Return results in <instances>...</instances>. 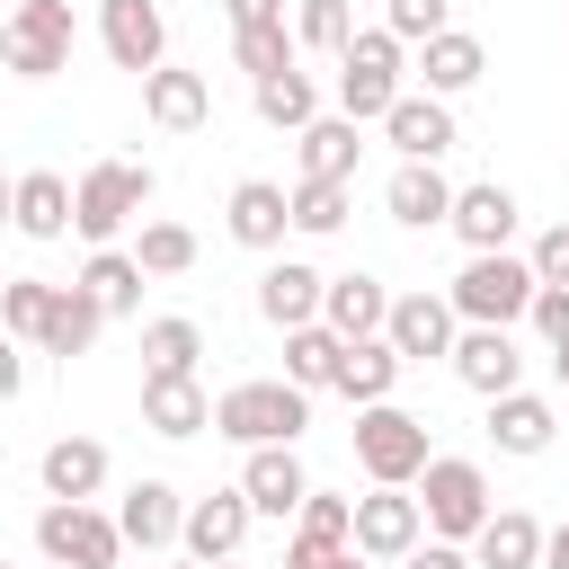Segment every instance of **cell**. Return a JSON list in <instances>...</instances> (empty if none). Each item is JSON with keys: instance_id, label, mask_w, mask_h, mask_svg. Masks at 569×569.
I'll use <instances>...</instances> for the list:
<instances>
[{"instance_id": "obj_1", "label": "cell", "mask_w": 569, "mask_h": 569, "mask_svg": "<svg viewBox=\"0 0 569 569\" xmlns=\"http://www.w3.org/2000/svg\"><path fill=\"white\" fill-rule=\"evenodd\" d=\"M160 196V178H151V160H89L80 169V187H71V231L89 240V249H116V231L124 222H142V204Z\"/></svg>"}, {"instance_id": "obj_2", "label": "cell", "mask_w": 569, "mask_h": 569, "mask_svg": "<svg viewBox=\"0 0 569 569\" xmlns=\"http://www.w3.org/2000/svg\"><path fill=\"white\" fill-rule=\"evenodd\" d=\"M302 427H311V391H293L284 373L231 382V391L213 400V436H231L240 453H249V445H302Z\"/></svg>"}, {"instance_id": "obj_3", "label": "cell", "mask_w": 569, "mask_h": 569, "mask_svg": "<svg viewBox=\"0 0 569 569\" xmlns=\"http://www.w3.org/2000/svg\"><path fill=\"white\" fill-rule=\"evenodd\" d=\"M409 498H418V516H427V533L436 542H471L480 525H489V471L471 462V453H427V471L409 480Z\"/></svg>"}, {"instance_id": "obj_4", "label": "cell", "mask_w": 569, "mask_h": 569, "mask_svg": "<svg viewBox=\"0 0 569 569\" xmlns=\"http://www.w3.org/2000/svg\"><path fill=\"white\" fill-rule=\"evenodd\" d=\"M409 89V44L391 27H356L347 53H338V116L356 124H382V107Z\"/></svg>"}, {"instance_id": "obj_5", "label": "cell", "mask_w": 569, "mask_h": 569, "mask_svg": "<svg viewBox=\"0 0 569 569\" xmlns=\"http://www.w3.org/2000/svg\"><path fill=\"white\" fill-rule=\"evenodd\" d=\"M445 302H453V320L516 329V320H525V302H533V267H525L516 249H471V258H462V276L445 284Z\"/></svg>"}, {"instance_id": "obj_6", "label": "cell", "mask_w": 569, "mask_h": 569, "mask_svg": "<svg viewBox=\"0 0 569 569\" xmlns=\"http://www.w3.org/2000/svg\"><path fill=\"white\" fill-rule=\"evenodd\" d=\"M427 418L418 409H400V400H365L356 409V471L365 480H382V489H409L418 471H427Z\"/></svg>"}, {"instance_id": "obj_7", "label": "cell", "mask_w": 569, "mask_h": 569, "mask_svg": "<svg viewBox=\"0 0 569 569\" xmlns=\"http://www.w3.org/2000/svg\"><path fill=\"white\" fill-rule=\"evenodd\" d=\"M36 551H44V569H116L124 533L98 498H44L36 507Z\"/></svg>"}, {"instance_id": "obj_8", "label": "cell", "mask_w": 569, "mask_h": 569, "mask_svg": "<svg viewBox=\"0 0 569 569\" xmlns=\"http://www.w3.org/2000/svg\"><path fill=\"white\" fill-rule=\"evenodd\" d=\"M71 44H80L71 0H18V9H9V53H0V71L53 80V71H71Z\"/></svg>"}, {"instance_id": "obj_9", "label": "cell", "mask_w": 569, "mask_h": 569, "mask_svg": "<svg viewBox=\"0 0 569 569\" xmlns=\"http://www.w3.org/2000/svg\"><path fill=\"white\" fill-rule=\"evenodd\" d=\"M98 44L116 71H160L169 62V9L160 0H98Z\"/></svg>"}, {"instance_id": "obj_10", "label": "cell", "mask_w": 569, "mask_h": 569, "mask_svg": "<svg viewBox=\"0 0 569 569\" xmlns=\"http://www.w3.org/2000/svg\"><path fill=\"white\" fill-rule=\"evenodd\" d=\"M445 365H453V382H462V391H480V400H498V391H516V382H525V347H516V329H480V320H462V329H453Z\"/></svg>"}, {"instance_id": "obj_11", "label": "cell", "mask_w": 569, "mask_h": 569, "mask_svg": "<svg viewBox=\"0 0 569 569\" xmlns=\"http://www.w3.org/2000/svg\"><path fill=\"white\" fill-rule=\"evenodd\" d=\"M382 142L400 151V160H445L462 133H453V98H436V89H400L391 107H382Z\"/></svg>"}, {"instance_id": "obj_12", "label": "cell", "mask_w": 569, "mask_h": 569, "mask_svg": "<svg viewBox=\"0 0 569 569\" xmlns=\"http://www.w3.org/2000/svg\"><path fill=\"white\" fill-rule=\"evenodd\" d=\"M418 533H427V516H418V498H409V489H382V480H373V489L356 498V525H347V542H356L365 560H382V569H391V560H400Z\"/></svg>"}, {"instance_id": "obj_13", "label": "cell", "mask_w": 569, "mask_h": 569, "mask_svg": "<svg viewBox=\"0 0 569 569\" xmlns=\"http://www.w3.org/2000/svg\"><path fill=\"white\" fill-rule=\"evenodd\" d=\"M453 329H462V320H453V302H445V293H427V284H418V293H391V311H382V338H391V356H400V365L445 356V347H453Z\"/></svg>"}, {"instance_id": "obj_14", "label": "cell", "mask_w": 569, "mask_h": 569, "mask_svg": "<svg viewBox=\"0 0 569 569\" xmlns=\"http://www.w3.org/2000/svg\"><path fill=\"white\" fill-rule=\"evenodd\" d=\"M302 489H311V471H302V453H293V445H249V462H240V498H249V516L293 525Z\"/></svg>"}, {"instance_id": "obj_15", "label": "cell", "mask_w": 569, "mask_h": 569, "mask_svg": "<svg viewBox=\"0 0 569 569\" xmlns=\"http://www.w3.org/2000/svg\"><path fill=\"white\" fill-rule=\"evenodd\" d=\"M516 222H525V204H516L498 178H471V187H453V213H445V231H453L462 249H507V240H516Z\"/></svg>"}, {"instance_id": "obj_16", "label": "cell", "mask_w": 569, "mask_h": 569, "mask_svg": "<svg viewBox=\"0 0 569 569\" xmlns=\"http://www.w3.org/2000/svg\"><path fill=\"white\" fill-rule=\"evenodd\" d=\"M142 427L169 436V445H187V436L213 427V391L196 373H142Z\"/></svg>"}, {"instance_id": "obj_17", "label": "cell", "mask_w": 569, "mask_h": 569, "mask_svg": "<svg viewBox=\"0 0 569 569\" xmlns=\"http://www.w3.org/2000/svg\"><path fill=\"white\" fill-rule=\"evenodd\" d=\"M551 436H560V409H551V391H498L489 400V445L498 453H516V462H533V453H551Z\"/></svg>"}, {"instance_id": "obj_18", "label": "cell", "mask_w": 569, "mask_h": 569, "mask_svg": "<svg viewBox=\"0 0 569 569\" xmlns=\"http://www.w3.org/2000/svg\"><path fill=\"white\" fill-rule=\"evenodd\" d=\"M249 498L240 489H213V498H187V525H178V542H187V560H240V542H249Z\"/></svg>"}, {"instance_id": "obj_19", "label": "cell", "mask_w": 569, "mask_h": 569, "mask_svg": "<svg viewBox=\"0 0 569 569\" xmlns=\"http://www.w3.org/2000/svg\"><path fill=\"white\" fill-rule=\"evenodd\" d=\"M142 116H151L160 133H196V124L213 116V80L187 71V62H160V71H142Z\"/></svg>"}, {"instance_id": "obj_20", "label": "cell", "mask_w": 569, "mask_h": 569, "mask_svg": "<svg viewBox=\"0 0 569 569\" xmlns=\"http://www.w3.org/2000/svg\"><path fill=\"white\" fill-rule=\"evenodd\" d=\"M9 231H27V240H71V178H62V169H18V178H9Z\"/></svg>"}, {"instance_id": "obj_21", "label": "cell", "mask_w": 569, "mask_h": 569, "mask_svg": "<svg viewBox=\"0 0 569 569\" xmlns=\"http://www.w3.org/2000/svg\"><path fill=\"white\" fill-rule=\"evenodd\" d=\"M178 525H187V498H178L169 480H133V489L116 498V533H124V551H169Z\"/></svg>"}, {"instance_id": "obj_22", "label": "cell", "mask_w": 569, "mask_h": 569, "mask_svg": "<svg viewBox=\"0 0 569 569\" xmlns=\"http://www.w3.org/2000/svg\"><path fill=\"white\" fill-rule=\"evenodd\" d=\"M382 204H391L400 231H445V213H453V178H445L436 160H400L391 187H382Z\"/></svg>"}, {"instance_id": "obj_23", "label": "cell", "mask_w": 569, "mask_h": 569, "mask_svg": "<svg viewBox=\"0 0 569 569\" xmlns=\"http://www.w3.org/2000/svg\"><path fill=\"white\" fill-rule=\"evenodd\" d=\"M222 231L240 240V249H284V231H293V213H284V187L276 178H240L231 187V204H222Z\"/></svg>"}, {"instance_id": "obj_24", "label": "cell", "mask_w": 569, "mask_h": 569, "mask_svg": "<svg viewBox=\"0 0 569 569\" xmlns=\"http://www.w3.org/2000/svg\"><path fill=\"white\" fill-rule=\"evenodd\" d=\"M320 267L311 258H267V276H258V320L267 329H302V320H320Z\"/></svg>"}, {"instance_id": "obj_25", "label": "cell", "mask_w": 569, "mask_h": 569, "mask_svg": "<svg viewBox=\"0 0 569 569\" xmlns=\"http://www.w3.org/2000/svg\"><path fill=\"white\" fill-rule=\"evenodd\" d=\"M462 551H471V569H542V516L533 507H489V525Z\"/></svg>"}, {"instance_id": "obj_26", "label": "cell", "mask_w": 569, "mask_h": 569, "mask_svg": "<svg viewBox=\"0 0 569 569\" xmlns=\"http://www.w3.org/2000/svg\"><path fill=\"white\" fill-rule=\"evenodd\" d=\"M356 160H365V124L356 116H311L302 133H293V169L302 178H356Z\"/></svg>"}, {"instance_id": "obj_27", "label": "cell", "mask_w": 569, "mask_h": 569, "mask_svg": "<svg viewBox=\"0 0 569 569\" xmlns=\"http://www.w3.org/2000/svg\"><path fill=\"white\" fill-rule=\"evenodd\" d=\"M382 311H391V284L365 267L320 284V329H338V338H382Z\"/></svg>"}, {"instance_id": "obj_28", "label": "cell", "mask_w": 569, "mask_h": 569, "mask_svg": "<svg viewBox=\"0 0 569 569\" xmlns=\"http://www.w3.org/2000/svg\"><path fill=\"white\" fill-rule=\"evenodd\" d=\"M480 71H489V44H480V36H462V27H445V36H427V44H418V89H436V98L480 89Z\"/></svg>"}, {"instance_id": "obj_29", "label": "cell", "mask_w": 569, "mask_h": 569, "mask_svg": "<svg viewBox=\"0 0 569 569\" xmlns=\"http://www.w3.org/2000/svg\"><path fill=\"white\" fill-rule=\"evenodd\" d=\"M98 329H107V311H98V293L71 276V284H53V311H44V338H36V347L71 365V356H89V347H98Z\"/></svg>"}, {"instance_id": "obj_30", "label": "cell", "mask_w": 569, "mask_h": 569, "mask_svg": "<svg viewBox=\"0 0 569 569\" xmlns=\"http://www.w3.org/2000/svg\"><path fill=\"white\" fill-rule=\"evenodd\" d=\"M36 471H44V498H98L116 462H107V445H98V436H53Z\"/></svg>"}, {"instance_id": "obj_31", "label": "cell", "mask_w": 569, "mask_h": 569, "mask_svg": "<svg viewBox=\"0 0 569 569\" xmlns=\"http://www.w3.org/2000/svg\"><path fill=\"white\" fill-rule=\"evenodd\" d=\"M400 373H409V365L391 356V338H347V347H338V382H329V391H347V400L365 409V400H391V391H400Z\"/></svg>"}, {"instance_id": "obj_32", "label": "cell", "mask_w": 569, "mask_h": 569, "mask_svg": "<svg viewBox=\"0 0 569 569\" xmlns=\"http://www.w3.org/2000/svg\"><path fill=\"white\" fill-rule=\"evenodd\" d=\"M249 107H258V124H276V133H302L311 116H320V80L293 62V71H267V80H249Z\"/></svg>"}, {"instance_id": "obj_33", "label": "cell", "mask_w": 569, "mask_h": 569, "mask_svg": "<svg viewBox=\"0 0 569 569\" xmlns=\"http://www.w3.org/2000/svg\"><path fill=\"white\" fill-rule=\"evenodd\" d=\"M338 329H320V320H302V329H284V382L293 391H329L338 382Z\"/></svg>"}, {"instance_id": "obj_34", "label": "cell", "mask_w": 569, "mask_h": 569, "mask_svg": "<svg viewBox=\"0 0 569 569\" xmlns=\"http://www.w3.org/2000/svg\"><path fill=\"white\" fill-rule=\"evenodd\" d=\"M80 284L98 293V311H107V320H124V311H142V267H133V249H89V267H80Z\"/></svg>"}, {"instance_id": "obj_35", "label": "cell", "mask_w": 569, "mask_h": 569, "mask_svg": "<svg viewBox=\"0 0 569 569\" xmlns=\"http://www.w3.org/2000/svg\"><path fill=\"white\" fill-rule=\"evenodd\" d=\"M196 356H204V329L187 311L142 320V373H196Z\"/></svg>"}, {"instance_id": "obj_36", "label": "cell", "mask_w": 569, "mask_h": 569, "mask_svg": "<svg viewBox=\"0 0 569 569\" xmlns=\"http://www.w3.org/2000/svg\"><path fill=\"white\" fill-rule=\"evenodd\" d=\"M284 213H293L302 240H329V231H347V187L338 178H293L284 187Z\"/></svg>"}, {"instance_id": "obj_37", "label": "cell", "mask_w": 569, "mask_h": 569, "mask_svg": "<svg viewBox=\"0 0 569 569\" xmlns=\"http://www.w3.org/2000/svg\"><path fill=\"white\" fill-rule=\"evenodd\" d=\"M231 62H240L249 80H267V71H293V62H302V44H293V18H276V27H231Z\"/></svg>"}, {"instance_id": "obj_38", "label": "cell", "mask_w": 569, "mask_h": 569, "mask_svg": "<svg viewBox=\"0 0 569 569\" xmlns=\"http://www.w3.org/2000/svg\"><path fill=\"white\" fill-rule=\"evenodd\" d=\"M133 267H142V276H187V267H196V231L169 222V213H151V222L133 231Z\"/></svg>"}, {"instance_id": "obj_39", "label": "cell", "mask_w": 569, "mask_h": 569, "mask_svg": "<svg viewBox=\"0 0 569 569\" xmlns=\"http://www.w3.org/2000/svg\"><path fill=\"white\" fill-rule=\"evenodd\" d=\"M44 311H53V284H44V276H0V329H9L18 347L44 338Z\"/></svg>"}, {"instance_id": "obj_40", "label": "cell", "mask_w": 569, "mask_h": 569, "mask_svg": "<svg viewBox=\"0 0 569 569\" xmlns=\"http://www.w3.org/2000/svg\"><path fill=\"white\" fill-rule=\"evenodd\" d=\"M356 36V0H293V44L302 53H347Z\"/></svg>"}, {"instance_id": "obj_41", "label": "cell", "mask_w": 569, "mask_h": 569, "mask_svg": "<svg viewBox=\"0 0 569 569\" xmlns=\"http://www.w3.org/2000/svg\"><path fill=\"white\" fill-rule=\"evenodd\" d=\"M347 525H356V498L302 489V507H293V533H302V542H347Z\"/></svg>"}, {"instance_id": "obj_42", "label": "cell", "mask_w": 569, "mask_h": 569, "mask_svg": "<svg viewBox=\"0 0 569 569\" xmlns=\"http://www.w3.org/2000/svg\"><path fill=\"white\" fill-rule=\"evenodd\" d=\"M382 27H391L400 44H427V36L453 27V0H382Z\"/></svg>"}, {"instance_id": "obj_43", "label": "cell", "mask_w": 569, "mask_h": 569, "mask_svg": "<svg viewBox=\"0 0 569 569\" xmlns=\"http://www.w3.org/2000/svg\"><path fill=\"white\" fill-rule=\"evenodd\" d=\"M525 267H533V284H569V222H551V231H533V249H525Z\"/></svg>"}, {"instance_id": "obj_44", "label": "cell", "mask_w": 569, "mask_h": 569, "mask_svg": "<svg viewBox=\"0 0 569 569\" xmlns=\"http://www.w3.org/2000/svg\"><path fill=\"white\" fill-rule=\"evenodd\" d=\"M525 320L542 329V347H560V338H569V284H533V302H525Z\"/></svg>"}, {"instance_id": "obj_45", "label": "cell", "mask_w": 569, "mask_h": 569, "mask_svg": "<svg viewBox=\"0 0 569 569\" xmlns=\"http://www.w3.org/2000/svg\"><path fill=\"white\" fill-rule=\"evenodd\" d=\"M391 569H471V551H462V542H436V533H418V542H409Z\"/></svg>"}, {"instance_id": "obj_46", "label": "cell", "mask_w": 569, "mask_h": 569, "mask_svg": "<svg viewBox=\"0 0 569 569\" xmlns=\"http://www.w3.org/2000/svg\"><path fill=\"white\" fill-rule=\"evenodd\" d=\"M18 391H27V347H18L9 329H0V409H9Z\"/></svg>"}, {"instance_id": "obj_47", "label": "cell", "mask_w": 569, "mask_h": 569, "mask_svg": "<svg viewBox=\"0 0 569 569\" xmlns=\"http://www.w3.org/2000/svg\"><path fill=\"white\" fill-rule=\"evenodd\" d=\"M222 18H231V27H276L284 0H222Z\"/></svg>"}, {"instance_id": "obj_48", "label": "cell", "mask_w": 569, "mask_h": 569, "mask_svg": "<svg viewBox=\"0 0 569 569\" xmlns=\"http://www.w3.org/2000/svg\"><path fill=\"white\" fill-rule=\"evenodd\" d=\"M542 569H569V516H560V525H542Z\"/></svg>"}, {"instance_id": "obj_49", "label": "cell", "mask_w": 569, "mask_h": 569, "mask_svg": "<svg viewBox=\"0 0 569 569\" xmlns=\"http://www.w3.org/2000/svg\"><path fill=\"white\" fill-rule=\"evenodd\" d=\"M551 382H560V391H569V338H560V347H551Z\"/></svg>"}, {"instance_id": "obj_50", "label": "cell", "mask_w": 569, "mask_h": 569, "mask_svg": "<svg viewBox=\"0 0 569 569\" xmlns=\"http://www.w3.org/2000/svg\"><path fill=\"white\" fill-rule=\"evenodd\" d=\"M329 569H382V560H365V551H356V542H347V551H338V560H329Z\"/></svg>"}, {"instance_id": "obj_51", "label": "cell", "mask_w": 569, "mask_h": 569, "mask_svg": "<svg viewBox=\"0 0 569 569\" xmlns=\"http://www.w3.org/2000/svg\"><path fill=\"white\" fill-rule=\"evenodd\" d=\"M0 231H9V178H0Z\"/></svg>"}, {"instance_id": "obj_52", "label": "cell", "mask_w": 569, "mask_h": 569, "mask_svg": "<svg viewBox=\"0 0 569 569\" xmlns=\"http://www.w3.org/2000/svg\"><path fill=\"white\" fill-rule=\"evenodd\" d=\"M169 569H204V560H169Z\"/></svg>"}, {"instance_id": "obj_53", "label": "cell", "mask_w": 569, "mask_h": 569, "mask_svg": "<svg viewBox=\"0 0 569 569\" xmlns=\"http://www.w3.org/2000/svg\"><path fill=\"white\" fill-rule=\"evenodd\" d=\"M204 569H240V560H204Z\"/></svg>"}, {"instance_id": "obj_54", "label": "cell", "mask_w": 569, "mask_h": 569, "mask_svg": "<svg viewBox=\"0 0 569 569\" xmlns=\"http://www.w3.org/2000/svg\"><path fill=\"white\" fill-rule=\"evenodd\" d=\"M0 53H9V18H0Z\"/></svg>"}, {"instance_id": "obj_55", "label": "cell", "mask_w": 569, "mask_h": 569, "mask_svg": "<svg viewBox=\"0 0 569 569\" xmlns=\"http://www.w3.org/2000/svg\"><path fill=\"white\" fill-rule=\"evenodd\" d=\"M0 569H18V560H0Z\"/></svg>"}]
</instances>
